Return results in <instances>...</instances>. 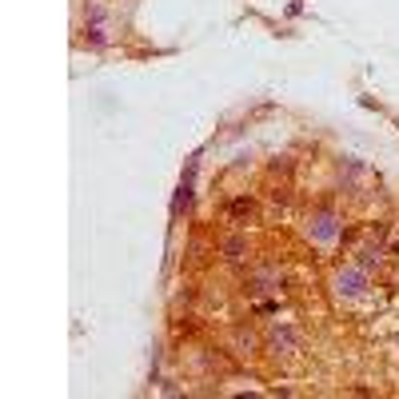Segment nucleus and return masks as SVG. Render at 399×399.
<instances>
[{"label": "nucleus", "instance_id": "obj_1", "mask_svg": "<svg viewBox=\"0 0 399 399\" xmlns=\"http://www.w3.org/2000/svg\"><path fill=\"white\" fill-rule=\"evenodd\" d=\"M363 272H339V291H348V296H355V291H363Z\"/></svg>", "mask_w": 399, "mask_h": 399}, {"label": "nucleus", "instance_id": "obj_2", "mask_svg": "<svg viewBox=\"0 0 399 399\" xmlns=\"http://www.w3.org/2000/svg\"><path fill=\"white\" fill-rule=\"evenodd\" d=\"M315 235H324V240H331V235H335V224H331V216H320V220H315Z\"/></svg>", "mask_w": 399, "mask_h": 399}, {"label": "nucleus", "instance_id": "obj_3", "mask_svg": "<svg viewBox=\"0 0 399 399\" xmlns=\"http://www.w3.org/2000/svg\"><path fill=\"white\" fill-rule=\"evenodd\" d=\"M240 252H244V244H240V240H228V256L235 259V256H240Z\"/></svg>", "mask_w": 399, "mask_h": 399}]
</instances>
